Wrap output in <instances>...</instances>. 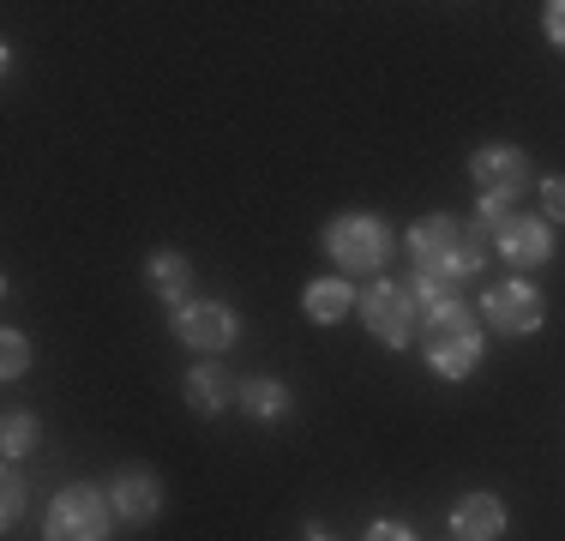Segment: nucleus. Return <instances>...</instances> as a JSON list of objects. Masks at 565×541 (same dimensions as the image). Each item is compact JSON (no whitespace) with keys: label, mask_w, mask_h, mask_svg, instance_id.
I'll return each mask as SVG.
<instances>
[{"label":"nucleus","mask_w":565,"mask_h":541,"mask_svg":"<svg viewBox=\"0 0 565 541\" xmlns=\"http://www.w3.org/2000/svg\"><path fill=\"white\" fill-rule=\"evenodd\" d=\"M409 253H415V265H422V277H476L481 270V247L469 241V229L463 223H451V216H427V223H415L409 229Z\"/></svg>","instance_id":"nucleus-1"},{"label":"nucleus","mask_w":565,"mask_h":541,"mask_svg":"<svg viewBox=\"0 0 565 541\" xmlns=\"http://www.w3.org/2000/svg\"><path fill=\"white\" fill-rule=\"evenodd\" d=\"M427 361H434V373H446V379L476 373L481 337H476V319H469L463 307H451V314L427 319Z\"/></svg>","instance_id":"nucleus-2"},{"label":"nucleus","mask_w":565,"mask_h":541,"mask_svg":"<svg viewBox=\"0 0 565 541\" xmlns=\"http://www.w3.org/2000/svg\"><path fill=\"white\" fill-rule=\"evenodd\" d=\"M43 535L49 541H103L109 535V506H103L90 487H66L55 506H49Z\"/></svg>","instance_id":"nucleus-3"},{"label":"nucleus","mask_w":565,"mask_h":541,"mask_svg":"<svg viewBox=\"0 0 565 541\" xmlns=\"http://www.w3.org/2000/svg\"><path fill=\"white\" fill-rule=\"evenodd\" d=\"M326 247L343 270H380L392 241H385V223H373V216H338L326 229Z\"/></svg>","instance_id":"nucleus-4"},{"label":"nucleus","mask_w":565,"mask_h":541,"mask_svg":"<svg viewBox=\"0 0 565 541\" xmlns=\"http://www.w3.org/2000/svg\"><path fill=\"white\" fill-rule=\"evenodd\" d=\"M361 314H367V331L373 337H385L392 349L409 343V331H415V307H409V295H403V283H373L367 295H361Z\"/></svg>","instance_id":"nucleus-5"},{"label":"nucleus","mask_w":565,"mask_h":541,"mask_svg":"<svg viewBox=\"0 0 565 541\" xmlns=\"http://www.w3.org/2000/svg\"><path fill=\"white\" fill-rule=\"evenodd\" d=\"M469 174H476V187L488 199H518L530 187V157L518 145H488V151L469 157Z\"/></svg>","instance_id":"nucleus-6"},{"label":"nucleus","mask_w":565,"mask_h":541,"mask_svg":"<svg viewBox=\"0 0 565 541\" xmlns=\"http://www.w3.org/2000/svg\"><path fill=\"white\" fill-rule=\"evenodd\" d=\"M174 331H181L186 349H228L241 325L217 301H193V307H181V314H174Z\"/></svg>","instance_id":"nucleus-7"},{"label":"nucleus","mask_w":565,"mask_h":541,"mask_svg":"<svg viewBox=\"0 0 565 541\" xmlns=\"http://www.w3.org/2000/svg\"><path fill=\"white\" fill-rule=\"evenodd\" d=\"M488 319H493V331H505V337H530L535 325H542V295H535L530 283H500V289L488 295Z\"/></svg>","instance_id":"nucleus-8"},{"label":"nucleus","mask_w":565,"mask_h":541,"mask_svg":"<svg viewBox=\"0 0 565 541\" xmlns=\"http://www.w3.org/2000/svg\"><path fill=\"white\" fill-rule=\"evenodd\" d=\"M451 530H457V541H500V530H505L500 499L493 494H463L457 511H451Z\"/></svg>","instance_id":"nucleus-9"},{"label":"nucleus","mask_w":565,"mask_h":541,"mask_svg":"<svg viewBox=\"0 0 565 541\" xmlns=\"http://www.w3.org/2000/svg\"><path fill=\"white\" fill-rule=\"evenodd\" d=\"M157 499H163V494H157L151 469H120V476H115V511L127 523H151L157 518Z\"/></svg>","instance_id":"nucleus-10"},{"label":"nucleus","mask_w":565,"mask_h":541,"mask_svg":"<svg viewBox=\"0 0 565 541\" xmlns=\"http://www.w3.org/2000/svg\"><path fill=\"white\" fill-rule=\"evenodd\" d=\"M500 253L511 265H542L547 253H554V241H547V223H535V216H511V229L500 235Z\"/></svg>","instance_id":"nucleus-11"},{"label":"nucleus","mask_w":565,"mask_h":541,"mask_svg":"<svg viewBox=\"0 0 565 541\" xmlns=\"http://www.w3.org/2000/svg\"><path fill=\"white\" fill-rule=\"evenodd\" d=\"M228 397H241V391L228 385V373H217V368H193V373H186V403H193L199 415L228 410Z\"/></svg>","instance_id":"nucleus-12"},{"label":"nucleus","mask_w":565,"mask_h":541,"mask_svg":"<svg viewBox=\"0 0 565 541\" xmlns=\"http://www.w3.org/2000/svg\"><path fill=\"white\" fill-rule=\"evenodd\" d=\"M403 295H409V307L422 319H439V314H451V307H457V283H446V277H409V283H403Z\"/></svg>","instance_id":"nucleus-13"},{"label":"nucleus","mask_w":565,"mask_h":541,"mask_svg":"<svg viewBox=\"0 0 565 541\" xmlns=\"http://www.w3.org/2000/svg\"><path fill=\"white\" fill-rule=\"evenodd\" d=\"M349 283H307V319H319V325H338L349 314Z\"/></svg>","instance_id":"nucleus-14"},{"label":"nucleus","mask_w":565,"mask_h":541,"mask_svg":"<svg viewBox=\"0 0 565 541\" xmlns=\"http://www.w3.org/2000/svg\"><path fill=\"white\" fill-rule=\"evenodd\" d=\"M186 283H193V265H186L181 253H157V259H151V289H157V295L181 301V295H186Z\"/></svg>","instance_id":"nucleus-15"},{"label":"nucleus","mask_w":565,"mask_h":541,"mask_svg":"<svg viewBox=\"0 0 565 541\" xmlns=\"http://www.w3.org/2000/svg\"><path fill=\"white\" fill-rule=\"evenodd\" d=\"M282 403H289V391L271 385V379H247L241 385V410L247 415H282Z\"/></svg>","instance_id":"nucleus-16"},{"label":"nucleus","mask_w":565,"mask_h":541,"mask_svg":"<svg viewBox=\"0 0 565 541\" xmlns=\"http://www.w3.org/2000/svg\"><path fill=\"white\" fill-rule=\"evenodd\" d=\"M0 445H7V457H24V452L36 445V415L12 410V415H7V427H0Z\"/></svg>","instance_id":"nucleus-17"},{"label":"nucleus","mask_w":565,"mask_h":541,"mask_svg":"<svg viewBox=\"0 0 565 541\" xmlns=\"http://www.w3.org/2000/svg\"><path fill=\"white\" fill-rule=\"evenodd\" d=\"M24 368H31V343H24L19 331H7V337H0V373L19 379Z\"/></svg>","instance_id":"nucleus-18"},{"label":"nucleus","mask_w":565,"mask_h":541,"mask_svg":"<svg viewBox=\"0 0 565 541\" xmlns=\"http://www.w3.org/2000/svg\"><path fill=\"white\" fill-rule=\"evenodd\" d=\"M0 494H7V499H0V523L12 530V523H19V511H24V494H31V487H24L19 476H7V487H0Z\"/></svg>","instance_id":"nucleus-19"},{"label":"nucleus","mask_w":565,"mask_h":541,"mask_svg":"<svg viewBox=\"0 0 565 541\" xmlns=\"http://www.w3.org/2000/svg\"><path fill=\"white\" fill-rule=\"evenodd\" d=\"M542 199H547V211H554V216H565V174H547Z\"/></svg>","instance_id":"nucleus-20"},{"label":"nucleus","mask_w":565,"mask_h":541,"mask_svg":"<svg viewBox=\"0 0 565 541\" xmlns=\"http://www.w3.org/2000/svg\"><path fill=\"white\" fill-rule=\"evenodd\" d=\"M547 36L565 49V0H554V7H547Z\"/></svg>","instance_id":"nucleus-21"},{"label":"nucleus","mask_w":565,"mask_h":541,"mask_svg":"<svg viewBox=\"0 0 565 541\" xmlns=\"http://www.w3.org/2000/svg\"><path fill=\"white\" fill-rule=\"evenodd\" d=\"M367 541H415V535L403 530V523H373V530H367Z\"/></svg>","instance_id":"nucleus-22"},{"label":"nucleus","mask_w":565,"mask_h":541,"mask_svg":"<svg viewBox=\"0 0 565 541\" xmlns=\"http://www.w3.org/2000/svg\"><path fill=\"white\" fill-rule=\"evenodd\" d=\"M313 541H331V535H326V530H313Z\"/></svg>","instance_id":"nucleus-23"}]
</instances>
